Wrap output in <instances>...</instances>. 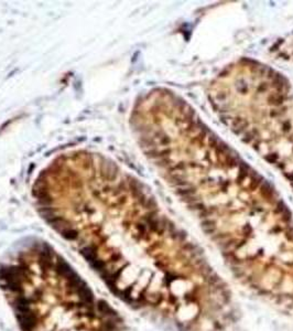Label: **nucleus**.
<instances>
[{"label": "nucleus", "mask_w": 293, "mask_h": 331, "mask_svg": "<svg viewBox=\"0 0 293 331\" xmlns=\"http://www.w3.org/2000/svg\"><path fill=\"white\" fill-rule=\"evenodd\" d=\"M42 208L115 296L136 309L161 311L164 279L172 272L162 247L177 229L151 199L121 190L88 199L47 197Z\"/></svg>", "instance_id": "obj_1"}, {"label": "nucleus", "mask_w": 293, "mask_h": 331, "mask_svg": "<svg viewBox=\"0 0 293 331\" xmlns=\"http://www.w3.org/2000/svg\"><path fill=\"white\" fill-rule=\"evenodd\" d=\"M0 290L20 331H122L124 320L68 262L32 242L0 263Z\"/></svg>", "instance_id": "obj_2"}]
</instances>
